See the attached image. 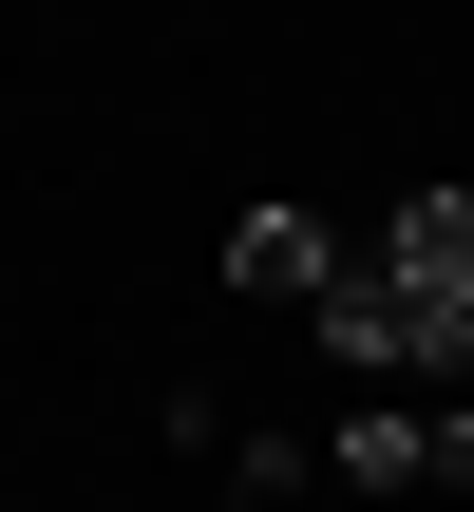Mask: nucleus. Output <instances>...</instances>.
I'll return each instance as SVG.
<instances>
[{
	"instance_id": "2",
	"label": "nucleus",
	"mask_w": 474,
	"mask_h": 512,
	"mask_svg": "<svg viewBox=\"0 0 474 512\" xmlns=\"http://www.w3.org/2000/svg\"><path fill=\"white\" fill-rule=\"evenodd\" d=\"M380 266L418 285V323H437V380H474V190H399V209H380Z\"/></svg>"
},
{
	"instance_id": "3",
	"label": "nucleus",
	"mask_w": 474,
	"mask_h": 512,
	"mask_svg": "<svg viewBox=\"0 0 474 512\" xmlns=\"http://www.w3.org/2000/svg\"><path fill=\"white\" fill-rule=\"evenodd\" d=\"M228 285H247V304H323V285H342V228H323V209H247V228H228Z\"/></svg>"
},
{
	"instance_id": "1",
	"label": "nucleus",
	"mask_w": 474,
	"mask_h": 512,
	"mask_svg": "<svg viewBox=\"0 0 474 512\" xmlns=\"http://www.w3.org/2000/svg\"><path fill=\"white\" fill-rule=\"evenodd\" d=\"M323 475H342V494H474V399H437V380H418V399H361V418L323 437Z\"/></svg>"
}]
</instances>
